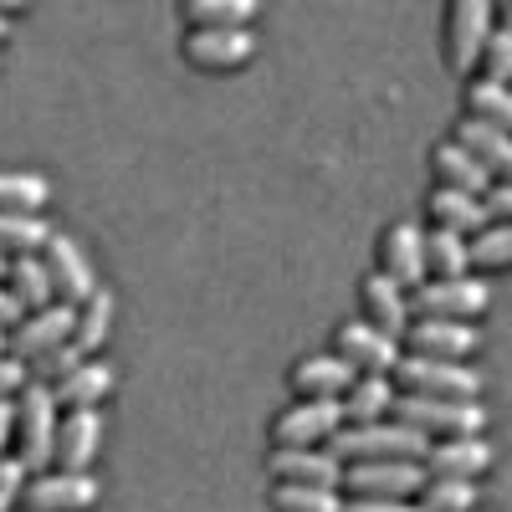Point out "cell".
Masks as SVG:
<instances>
[{"label": "cell", "mask_w": 512, "mask_h": 512, "mask_svg": "<svg viewBox=\"0 0 512 512\" xmlns=\"http://www.w3.org/2000/svg\"><path fill=\"white\" fill-rule=\"evenodd\" d=\"M420 472L425 477H461V482H477L492 472V446L487 436H446L431 441L420 451Z\"/></svg>", "instance_id": "15"}, {"label": "cell", "mask_w": 512, "mask_h": 512, "mask_svg": "<svg viewBox=\"0 0 512 512\" xmlns=\"http://www.w3.org/2000/svg\"><path fill=\"white\" fill-rule=\"evenodd\" d=\"M349 379H354V369L338 359L333 349L328 354H303L287 369V384H292L297 400H338L349 390Z\"/></svg>", "instance_id": "21"}, {"label": "cell", "mask_w": 512, "mask_h": 512, "mask_svg": "<svg viewBox=\"0 0 512 512\" xmlns=\"http://www.w3.org/2000/svg\"><path fill=\"white\" fill-rule=\"evenodd\" d=\"M11 451V400H0V456Z\"/></svg>", "instance_id": "43"}, {"label": "cell", "mask_w": 512, "mask_h": 512, "mask_svg": "<svg viewBox=\"0 0 512 512\" xmlns=\"http://www.w3.org/2000/svg\"><path fill=\"white\" fill-rule=\"evenodd\" d=\"M477 67L487 72V82H507L512 77V31L507 26H492V36L482 41V52H477Z\"/></svg>", "instance_id": "36"}, {"label": "cell", "mask_w": 512, "mask_h": 512, "mask_svg": "<svg viewBox=\"0 0 512 512\" xmlns=\"http://www.w3.org/2000/svg\"><path fill=\"white\" fill-rule=\"evenodd\" d=\"M103 502V482L93 472H31L21 487V507L26 512H98Z\"/></svg>", "instance_id": "6"}, {"label": "cell", "mask_w": 512, "mask_h": 512, "mask_svg": "<svg viewBox=\"0 0 512 512\" xmlns=\"http://www.w3.org/2000/svg\"><path fill=\"white\" fill-rule=\"evenodd\" d=\"M98 456H103V415L98 410H67V415H57L52 461L62 466V472H93Z\"/></svg>", "instance_id": "16"}, {"label": "cell", "mask_w": 512, "mask_h": 512, "mask_svg": "<svg viewBox=\"0 0 512 512\" xmlns=\"http://www.w3.org/2000/svg\"><path fill=\"white\" fill-rule=\"evenodd\" d=\"M461 103H466V118H477V123H492V128H507V123H512V98H507V82H487V77L466 82Z\"/></svg>", "instance_id": "32"}, {"label": "cell", "mask_w": 512, "mask_h": 512, "mask_svg": "<svg viewBox=\"0 0 512 512\" xmlns=\"http://www.w3.org/2000/svg\"><path fill=\"white\" fill-rule=\"evenodd\" d=\"M262 0H185L190 26H251Z\"/></svg>", "instance_id": "34"}, {"label": "cell", "mask_w": 512, "mask_h": 512, "mask_svg": "<svg viewBox=\"0 0 512 512\" xmlns=\"http://www.w3.org/2000/svg\"><path fill=\"white\" fill-rule=\"evenodd\" d=\"M72 318H77L72 303H47V308L21 313V318L11 323V333H6V354H16L21 364H31L36 354L67 344V338H72Z\"/></svg>", "instance_id": "11"}, {"label": "cell", "mask_w": 512, "mask_h": 512, "mask_svg": "<svg viewBox=\"0 0 512 512\" xmlns=\"http://www.w3.org/2000/svg\"><path fill=\"white\" fill-rule=\"evenodd\" d=\"M395 405V384L390 374H354L349 390L338 395V410H344V425H369V420H384Z\"/></svg>", "instance_id": "22"}, {"label": "cell", "mask_w": 512, "mask_h": 512, "mask_svg": "<svg viewBox=\"0 0 512 512\" xmlns=\"http://www.w3.org/2000/svg\"><path fill=\"white\" fill-rule=\"evenodd\" d=\"M420 226L415 221H390L374 241V272H384L400 287H415L425 277V262H420Z\"/></svg>", "instance_id": "17"}, {"label": "cell", "mask_w": 512, "mask_h": 512, "mask_svg": "<svg viewBox=\"0 0 512 512\" xmlns=\"http://www.w3.org/2000/svg\"><path fill=\"white\" fill-rule=\"evenodd\" d=\"M395 395H436V400H477L482 395V374L466 369L456 359H425V354H405L390 369Z\"/></svg>", "instance_id": "3"}, {"label": "cell", "mask_w": 512, "mask_h": 512, "mask_svg": "<svg viewBox=\"0 0 512 512\" xmlns=\"http://www.w3.org/2000/svg\"><path fill=\"white\" fill-rule=\"evenodd\" d=\"M338 512H420L410 497H349Z\"/></svg>", "instance_id": "40"}, {"label": "cell", "mask_w": 512, "mask_h": 512, "mask_svg": "<svg viewBox=\"0 0 512 512\" xmlns=\"http://www.w3.org/2000/svg\"><path fill=\"white\" fill-rule=\"evenodd\" d=\"M0 11H6V16H16V11H26V0H0Z\"/></svg>", "instance_id": "45"}, {"label": "cell", "mask_w": 512, "mask_h": 512, "mask_svg": "<svg viewBox=\"0 0 512 512\" xmlns=\"http://www.w3.org/2000/svg\"><path fill=\"white\" fill-rule=\"evenodd\" d=\"M26 379H31V374H26V364H21L16 354H0V400H16Z\"/></svg>", "instance_id": "41"}, {"label": "cell", "mask_w": 512, "mask_h": 512, "mask_svg": "<svg viewBox=\"0 0 512 512\" xmlns=\"http://www.w3.org/2000/svg\"><path fill=\"white\" fill-rule=\"evenodd\" d=\"M52 226L41 216H16V210H0V251L6 256H36L47 246Z\"/></svg>", "instance_id": "33"}, {"label": "cell", "mask_w": 512, "mask_h": 512, "mask_svg": "<svg viewBox=\"0 0 512 512\" xmlns=\"http://www.w3.org/2000/svg\"><path fill=\"white\" fill-rule=\"evenodd\" d=\"M52 200L47 175L36 169H0V210H16V216H41V205Z\"/></svg>", "instance_id": "29"}, {"label": "cell", "mask_w": 512, "mask_h": 512, "mask_svg": "<svg viewBox=\"0 0 512 512\" xmlns=\"http://www.w3.org/2000/svg\"><path fill=\"white\" fill-rule=\"evenodd\" d=\"M425 205H431V226H441V231L472 236V231H482V226H487V210H482V200H477V195H461V190L436 185Z\"/></svg>", "instance_id": "26"}, {"label": "cell", "mask_w": 512, "mask_h": 512, "mask_svg": "<svg viewBox=\"0 0 512 512\" xmlns=\"http://www.w3.org/2000/svg\"><path fill=\"white\" fill-rule=\"evenodd\" d=\"M395 420H405L410 431L425 441H446V436H482L487 431V410L477 400H436V395H395L390 405Z\"/></svg>", "instance_id": "4"}, {"label": "cell", "mask_w": 512, "mask_h": 512, "mask_svg": "<svg viewBox=\"0 0 512 512\" xmlns=\"http://www.w3.org/2000/svg\"><path fill=\"white\" fill-rule=\"evenodd\" d=\"M497 11L492 0H446V67L456 77H472L482 41L492 36Z\"/></svg>", "instance_id": "8"}, {"label": "cell", "mask_w": 512, "mask_h": 512, "mask_svg": "<svg viewBox=\"0 0 512 512\" xmlns=\"http://www.w3.org/2000/svg\"><path fill=\"white\" fill-rule=\"evenodd\" d=\"M512 267V226L487 221L482 231L466 236V272H502Z\"/></svg>", "instance_id": "28"}, {"label": "cell", "mask_w": 512, "mask_h": 512, "mask_svg": "<svg viewBox=\"0 0 512 512\" xmlns=\"http://www.w3.org/2000/svg\"><path fill=\"white\" fill-rule=\"evenodd\" d=\"M180 52L195 72H241L256 57V36L251 26H190Z\"/></svg>", "instance_id": "9"}, {"label": "cell", "mask_w": 512, "mask_h": 512, "mask_svg": "<svg viewBox=\"0 0 512 512\" xmlns=\"http://www.w3.org/2000/svg\"><path fill=\"white\" fill-rule=\"evenodd\" d=\"M267 502H272V512H338V507H344V497H338V492L297 487V482H272Z\"/></svg>", "instance_id": "35"}, {"label": "cell", "mask_w": 512, "mask_h": 512, "mask_svg": "<svg viewBox=\"0 0 512 512\" xmlns=\"http://www.w3.org/2000/svg\"><path fill=\"white\" fill-rule=\"evenodd\" d=\"M0 287L16 297L21 313L57 303V297H52V282H47V267H41V256H11V262H6V282H0Z\"/></svg>", "instance_id": "27"}, {"label": "cell", "mask_w": 512, "mask_h": 512, "mask_svg": "<svg viewBox=\"0 0 512 512\" xmlns=\"http://www.w3.org/2000/svg\"><path fill=\"white\" fill-rule=\"evenodd\" d=\"M333 354L344 359L349 369H359V374H390L395 359H400V338H390V333L369 328L364 318H354V323L333 328Z\"/></svg>", "instance_id": "14"}, {"label": "cell", "mask_w": 512, "mask_h": 512, "mask_svg": "<svg viewBox=\"0 0 512 512\" xmlns=\"http://www.w3.org/2000/svg\"><path fill=\"white\" fill-rule=\"evenodd\" d=\"M492 308L487 282H477L472 272L461 277H420L415 297H410V318H456V323H477Z\"/></svg>", "instance_id": "5"}, {"label": "cell", "mask_w": 512, "mask_h": 512, "mask_svg": "<svg viewBox=\"0 0 512 512\" xmlns=\"http://www.w3.org/2000/svg\"><path fill=\"white\" fill-rule=\"evenodd\" d=\"M477 200H482V210H487V221H507V216H512V185H507V180H492Z\"/></svg>", "instance_id": "39"}, {"label": "cell", "mask_w": 512, "mask_h": 512, "mask_svg": "<svg viewBox=\"0 0 512 512\" xmlns=\"http://www.w3.org/2000/svg\"><path fill=\"white\" fill-rule=\"evenodd\" d=\"M456 144L472 154L492 180H502L507 169H512V139H507V128H492V123H477V118H461V123H456Z\"/></svg>", "instance_id": "23"}, {"label": "cell", "mask_w": 512, "mask_h": 512, "mask_svg": "<svg viewBox=\"0 0 512 512\" xmlns=\"http://www.w3.org/2000/svg\"><path fill=\"white\" fill-rule=\"evenodd\" d=\"M57 410H103V400L113 395V369L108 359H93V354H82L57 384H47Z\"/></svg>", "instance_id": "19"}, {"label": "cell", "mask_w": 512, "mask_h": 512, "mask_svg": "<svg viewBox=\"0 0 512 512\" xmlns=\"http://www.w3.org/2000/svg\"><path fill=\"white\" fill-rule=\"evenodd\" d=\"M77 359H82V354H77V344L67 338V344H57V349H47V354H36V359L26 364V374H36V384H57Z\"/></svg>", "instance_id": "37"}, {"label": "cell", "mask_w": 512, "mask_h": 512, "mask_svg": "<svg viewBox=\"0 0 512 512\" xmlns=\"http://www.w3.org/2000/svg\"><path fill=\"white\" fill-rule=\"evenodd\" d=\"M16 318H21V308H16V297H11L6 287H0V328H11Z\"/></svg>", "instance_id": "42"}, {"label": "cell", "mask_w": 512, "mask_h": 512, "mask_svg": "<svg viewBox=\"0 0 512 512\" xmlns=\"http://www.w3.org/2000/svg\"><path fill=\"white\" fill-rule=\"evenodd\" d=\"M472 512H477V507H472Z\"/></svg>", "instance_id": "49"}, {"label": "cell", "mask_w": 512, "mask_h": 512, "mask_svg": "<svg viewBox=\"0 0 512 512\" xmlns=\"http://www.w3.org/2000/svg\"><path fill=\"white\" fill-rule=\"evenodd\" d=\"M415 497H420L415 502L420 512H472L482 502L477 482H461V477H425Z\"/></svg>", "instance_id": "31"}, {"label": "cell", "mask_w": 512, "mask_h": 512, "mask_svg": "<svg viewBox=\"0 0 512 512\" xmlns=\"http://www.w3.org/2000/svg\"><path fill=\"white\" fill-rule=\"evenodd\" d=\"M6 262H11V256H6V251H0V282H6Z\"/></svg>", "instance_id": "47"}, {"label": "cell", "mask_w": 512, "mask_h": 512, "mask_svg": "<svg viewBox=\"0 0 512 512\" xmlns=\"http://www.w3.org/2000/svg\"><path fill=\"white\" fill-rule=\"evenodd\" d=\"M113 292L108 287H93L88 297L77 303V318H72V344L77 354H103L108 338H113Z\"/></svg>", "instance_id": "24"}, {"label": "cell", "mask_w": 512, "mask_h": 512, "mask_svg": "<svg viewBox=\"0 0 512 512\" xmlns=\"http://www.w3.org/2000/svg\"><path fill=\"white\" fill-rule=\"evenodd\" d=\"M431 175H436V185L461 190V195H482V190L492 185V175H487V169H482L472 154H466L456 139H446V144L431 149Z\"/></svg>", "instance_id": "25"}, {"label": "cell", "mask_w": 512, "mask_h": 512, "mask_svg": "<svg viewBox=\"0 0 512 512\" xmlns=\"http://www.w3.org/2000/svg\"><path fill=\"white\" fill-rule=\"evenodd\" d=\"M267 477H272V482H297V487H323V492H338L344 461H338L328 446H308V451H272V456H267Z\"/></svg>", "instance_id": "18"}, {"label": "cell", "mask_w": 512, "mask_h": 512, "mask_svg": "<svg viewBox=\"0 0 512 512\" xmlns=\"http://www.w3.org/2000/svg\"><path fill=\"white\" fill-rule=\"evenodd\" d=\"M431 446L420 431H410L405 420H369V425H338L328 451L338 461H420V451Z\"/></svg>", "instance_id": "2"}, {"label": "cell", "mask_w": 512, "mask_h": 512, "mask_svg": "<svg viewBox=\"0 0 512 512\" xmlns=\"http://www.w3.org/2000/svg\"><path fill=\"white\" fill-rule=\"evenodd\" d=\"M420 262H425V277H461L466 272V236L431 226L420 236Z\"/></svg>", "instance_id": "30"}, {"label": "cell", "mask_w": 512, "mask_h": 512, "mask_svg": "<svg viewBox=\"0 0 512 512\" xmlns=\"http://www.w3.org/2000/svg\"><path fill=\"white\" fill-rule=\"evenodd\" d=\"M492 11H497V21H507V11H512V0H492Z\"/></svg>", "instance_id": "46"}, {"label": "cell", "mask_w": 512, "mask_h": 512, "mask_svg": "<svg viewBox=\"0 0 512 512\" xmlns=\"http://www.w3.org/2000/svg\"><path fill=\"white\" fill-rule=\"evenodd\" d=\"M57 400L47 384L26 379L21 395L11 400V456L26 466V472H47L52 466V441H57Z\"/></svg>", "instance_id": "1"}, {"label": "cell", "mask_w": 512, "mask_h": 512, "mask_svg": "<svg viewBox=\"0 0 512 512\" xmlns=\"http://www.w3.org/2000/svg\"><path fill=\"white\" fill-rule=\"evenodd\" d=\"M425 482L420 461H344L338 492L349 497H415Z\"/></svg>", "instance_id": "12"}, {"label": "cell", "mask_w": 512, "mask_h": 512, "mask_svg": "<svg viewBox=\"0 0 512 512\" xmlns=\"http://www.w3.org/2000/svg\"><path fill=\"white\" fill-rule=\"evenodd\" d=\"M338 425H344L338 400H292L272 420L267 441H272V451H308V446H328Z\"/></svg>", "instance_id": "7"}, {"label": "cell", "mask_w": 512, "mask_h": 512, "mask_svg": "<svg viewBox=\"0 0 512 512\" xmlns=\"http://www.w3.org/2000/svg\"><path fill=\"white\" fill-rule=\"evenodd\" d=\"M359 308H364L369 328L390 333V338H400L410 328V297H405L400 282H390L384 272H364L359 277Z\"/></svg>", "instance_id": "20"}, {"label": "cell", "mask_w": 512, "mask_h": 512, "mask_svg": "<svg viewBox=\"0 0 512 512\" xmlns=\"http://www.w3.org/2000/svg\"><path fill=\"white\" fill-rule=\"evenodd\" d=\"M41 256V267H47V282H52V297L57 303H82L93 287H98V277H93V262H88V251H82L72 236H47V246L36 251Z\"/></svg>", "instance_id": "13"}, {"label": "cell", "mask_w": 512, "mask_h": 512, "mask_svg": "<svg viewBox=\"0 0 512 512\" xmlns=\"http://www.w3.org/2000/svg\"><path fill=\"white\" fill-rule=\"evenodd\" d=\"M6 41H11V16L0 11V47H6Z\"/></svg>", "instance_id": "44"}, {"label": "cell", "mask_w": 512, "mask_h": 512, "mask_svg": "<svg viewBox=\"0 0 512 512\" xmlns=\"http://www.w3.org/2000/svg\"><path fill=\"white\" fill-rule=\"evenodd\" d=\"M6 333H11V328H0V354H6Z\"/></svg>", "instance_id": "48"}, {"label": "cell", "mask_w": 512, "mask_h": 512, "mask_svg": "<svg viewBox=\"0 0 512 512\" xmlns=\"http://www.w3.org/2000/svg\"><path fill=\"white\" fill-rule=\"evenodd\" d=\"M26 466L16 456H0V512H16L21 507V487H26Z\"/></svg>", "instance_id": "38"}, {"label": "cell", "mask_w": 512, "mask_h": 512, "mask_svg": "<svg viewBox=\"0 0 512 512\" xmlns=\"http://www.w3.org/2000/svg\"><path fill=\"white\" fill-rule=\"evenodd\" d=\"M400 344H405V354L466 364V359L482 349V333L472 323H456V318H410V328L400 333Z\"/></svg>", "instance_id": "10"}]
</instances>
